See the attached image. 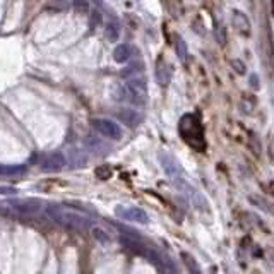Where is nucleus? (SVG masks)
<instances>
[{"mask_svg": "<svg viewBox=\"0 0 274 274\" xmlns=\"http://www.w3.org/2000/svg\"><path fill=\"white\" fill-rule=\"evenodd\" d=\"M15 190L14 187H9V185H0V194L2 195H12V194H15Z\"/></svg>", "mask_w": 274, "mask_h": 274, "instance_id": "4be33fe9", "label": "nucleus"}, {"mask_svg": "<svg viewBox=\"0 0 274 274\" xmlns=\"http://www.w3.org/2000/svg\"><path fill=\"white\" fill-rule=\"evenodd\" d=\"M120 33H122V27H120V22L117 21L115 17H112V19L108 21L107 27H105V36H107V40H108L110 43H115V41H119Z\"/></svg>", "mask_w": 274, "mask_h": 274, "instance_id": "9b49d317", "label": "nucleus"}, {"mask_svg": "<svg viewBox=\"0 0 274 274\" xmlns=\"http://www.w3.org/2000/svg\"><path fill=\"white\" fill-rule=\"evenodd\" d=\"M115 214L124 221L131 223H139V225H147L149 223V216L144 209L140 207H132V206H117Z\"/></svg>", "mask_w": 274, "mask_h": 274, "instance_id": "7ed1b4c3", "label": "nucleus"}, {"mask_svg": "<svg viewBox=\"0 0 274 274\" xmlns=\"http://www.w3.org/2000/svg\"><path fill=\"white\" fill-rule=\"evenodd\" d=\"M9 206L22 214H33L40 211L41 202L36 201V199H15V201L9 202Z\"/></svg>", "mask_w": 274, "mask_h": 274, "instance_id": "0eeeda50", "label": "nucleus"}, {"mask_svg": "<svg viewBox=\"0 0 274 274\" xmlns=\"http://www.w3.org/2000/svg\"><path fill=\"white\" fill-rule=\"evenodd\" d=\"M154 76L159 86H168L171 81V67L163 57H159L156 60V69H154Z\"/></svg>", "mask_w": 274, "mask_h": 274, "instance_id": "6e6552de", "label": "nucleus"}, {"mask_svg": "<svg viewBox=\"0 0 274 274\" xmlns=\"http://www.w3.org/2000/svg\"><path fill=\"white\" fill-rule=\"evenodd\" d=\"M117 117H119L120 122H124L127 127L131 129H136L139 127L140 122H142V117H140L139 112H136V110L132 108H122L117 112Z\"/></svg>", "mask_w": 274, "mask_h": 274, "instance_id": "1a4fd4ad", "label": "nucleus"}, {"mask_svg": "<svg viewBox=\"0 0 274 274\" xmlns=\"http://www.w3.org/2000/svg\"><path fill=\"white\" fill-rule=\"evenodd\" d=\"M175 50H177L178 58L185 64L187 58H189V50H187V45H185V41H183V38L177 36V40H175Z\"/></svg>", "mask_w": 274, "mask_h": 274, "instance_id": "2eb2a0df", "label": "nucleus"}, {"mask_svg": "<svg viewBox=\"0 0 274 274\" xmlns=\"http://www.w3.org/2000/svg\"><path fill=\"white\" fill-rule=\"evenodd\" d=\"M95 129L100 132L101 136L108 137V139H113V140H119L122 139V127L119 124H115L113 120L110 119H96L95 122Z\"/></svg>", "mask_w": 274, "mask_h": 274, "instance_id": "20e7f679", "label": "nucleus"}, {"mask_svg": "<svg viewBox=\"0 0 274 274\" xmlns=\"http://www.w3.org/2000/svg\"><path fill=\"white\" fill-rule=\"evenodd\" d=\"M120 242H122V245H124V247H127L129 250H132V252L139 254V256H146L147 247H144L142 244H140V242H137V240H136V237H134V238L120 237Z\"/></svg>", "mask_w": 274, "mask_h": 274, "instance_id": "ddd939ff", "label": "nucleus"}, {"mask_svg": "<svg viewBox=\"0 0 274 274\" xmlns=\"http://www.w3.org/2000/svg\"><path fill=\"white\" fill-rule=\"evenodd\" d=\"M24 171V166H5L0 164V175H21Z\"/></svg>", "mask_w": 274, "mask_h": 274, "instance_id": "f3484780", "label": "nucleus"}, {"mask_svg": "<svg viewBox=\"0 0 274 274\" xmlns=\"http://www.w3.org/2000/svg\"><path fill=\"white\" fill-rule=\"evenodd\" d=\"M240 108H242V112H244V113H252L254 105L250 103V101L244 100V101H242V103H240Z\"/></svg>", "mask_w": 274, "mask_h": 274, "instance_id": "412c9836", "label": "nucleus"}, {"mask_svg": "<svg viewBox=\"0 0 274 274\" xmlns=\"http://www.w3.org/2000/svg\"><path fill=\"white\" fill-rule=\"evenodd\" d=\"M131 57H132V48L127 43L119 45L115 48V52H113V60H115L117 64H125V62L131 60Z\"/></svg>", "mask_w": 274, "mask_h": 274, "instance_id": "f8f14e48", "label": "nucleus"}, {"mask_svg": "<svg viewBox=\"0 0 274 274\" xmlns=\"http://www.w3.org/2000/svg\"><path fill=\"white\" fill-rule=\"evenodd\" d=\"M96 177L101 178V180H107L112 177V168L110 166H100L96 168Z\"/></svg>", "mask_w": 274, "mask_h": 274, "instance_id": "6ab92c4d", "label": "nucleus"}, {"mask_svg": "<svg viewBox=\"0 0 274 274\" xmlns=\"http://www.w3.org/2000/svg\"><path fill=\"white\" fill-rule=\"evenodd\" d=\"M159 163H161V168L164 170V173L168 175L173 182L182 178V170H180V164L177 159L171 154H166V152H159Z\"/></svg>", "mask_w": 274, "mask_h": 274, "instance_id": "39448f33", "label": "nucleus"}, {"mask_svg": "<svg viewBox=\"0 0 274 274\" xmlns=\"http://www.w3.org/2000/svg\"><path fill=\"white\" fill-rule=\"evenodd\" d=\"M5 214H7L5 206H3V204H0V216H5Z\"/></svg>", "mask_w": 274, "mask_h": 274, "instance_id": "393cba45", "label": "nucleus"}, {"mask_svg": "<svg viewBox=\"0 0 274 274\" xmlns=\"http://www.w3.org/2000/svg\"><path fill=\"white\" fill-rule=\"evenodd\" d=\"M250 86H252L254 89L259 88V82H257V76H256V74H252V76H250Z\"/></svg>", "mask_w": 274, "mask_h": 274, "instance_id": "b1692460", "label": "nucleus"}, {"mask_svg": "<svg viewBox=\"0 0 274 274\" xmlns=\"http://www.w3.org/2000/svg\"><path fill=\"white\" fill-rule=\"evenodd\" d=\"M89 230H91V235H93V238H95L96 242H100V244H103V245H107L110 244V233L107 232L105 228H101V226H89Z\"/></svg>", "mask_w": 274, "mask_h": 274, "instance_id": "4468645a", "label": "nucleus"}, {"mask_svg": "<svg viewBox=\"0 0 274 274\" xmlns=\"http://www.w3.org/2000/svg\"><path fill=\"white\" fill-rule=\"evenodd\" d=\"M182 259L183 262L187 264V268L190 269V271H194V273H201V269H199V266H197V262H195V259L192 256H189L187 252H182Z\"/></svg>", "mask_w": 274, "mask_h": 274, "instance_id": "a211bd4d", "label": "nucleus"}, {"mask_svg": "<svg viewBox=\"0 0 274 274\" xmlns=\"http://www.w3.org/2000/svg\"><path fill=\"white\" fill-rule=\"evenodd\" d=\"M72 7L76 12L88 14L89 12V2L88 0H72Z\"/></svg>", "mask_w": 274, "mask_h": 274, "instance_id": "dca6fc26", "label": "nucleus"}, {"mask_svg": "<svg viewBox=\"0 0 274 274\" xmlns=\"http://www.w3.org/2000/svg\"><path fill=\"white\" fill-rule=\"evenodd\" d=\"M178 132L182 139L192 147V149L204 152L206 151V137L204 127H202L201 117L197 113H187L182 117L178 124Z\"/></svg>", "mask_w": 274, "mask_h": 274, "instance_id": "f03ea898", "label": "nucleus"}, {"mask_svg": "<svg viewBox=\"0 0 274 274\" xmlns=\"http://www.w3.org/2000/svg\"><path fill=\"white\" fill-rule=\"evenodd\" d=\"M65 164H67V159L64 158V154L62 152H52V154H48L45 159L41 161V170L43 171H48V173H53V171H60L65 168Z\"/></svg>", "mask_w": 274, "mask_h": 274, "instance_id": "423d86ee", "label": "nucleus"}, {"mask_svg": "<svg viewBox=\"0 0 274 274\" xmlns=\"http://www.w3.org/2000/svg\"><path fill=\"white\" fill-rule=\"evenodd\" d=\"M232 22H233V27H237L238 33L250 34V21H249V17L242 12V10H233L232 12Z\"/></svg>", "mask_w": 274, "mask_h": 274, "instance_id": "9d476101", "label": "nucleus"}, {"mask_svg": "<svg viewBox=\"0 0 274 274\" xmlns=\"http://www.w3.org/2000/svg\"><path fill=\"white\" fill-rule=\"evenodd\" d=\"M216 40H218L219 43H225V41H226V34H225V29H223L221 26H219L218 29H216Z\"/></svg>", "mask_w": 274, "mask_h": 274, "instance_id": "5701e85b", "label": "nucleus"}, {"mask_svg": "<svg viewBox=\"0 0 274 274\" xmlns=\"http://www.w3.org/2000/svg\"><path fill=\"white\" fill-rule=\"evenodd\" d=\"M46 216L53 223L70 230H86L93 225L91 218L84 214L82 211L72 209V207H64L60 204H50L45 207Z\"/></svg>", "mask_w": 274, "mask_h": 274, "instance_id": "f257e3e1", "label": "nucleus"}, {"mask_svg": "<svg viewBox=\"0 0 274 274\" xmlns=\"http://www.w3.org/2000/svg\"><path fill=\"white\" fill-rule=\"evenodd\" d=\"M232 67L235 69V72L237 74H240V76H244V74L247 72V67H245V64L242 60H238V58H233L232 60Z\"/></svg>", "mask_w": 274, "mask_h": 274, "instance_id": "aec40b11", "label": "nucleus"}]
</instances>
